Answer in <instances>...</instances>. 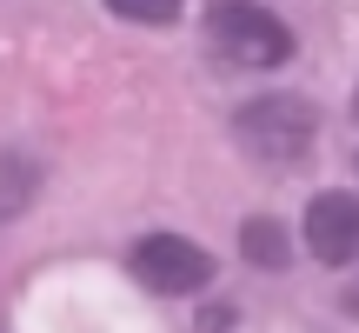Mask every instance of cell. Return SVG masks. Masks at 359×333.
I'll return each instance as SVG.
<instances>
[{"mask_svg":"<svg viewBox=\"0 0 359 333\" xmlns=\"http://www.w3.org/2000/svg\"><path fill=\"white\" fill-rule=\"evenodd\" d=\"M233 133H240V147L253 160L299 166L313 154V141H320V114H313V100H299V93H259V100H246L240 114H233Z\"/></svg>","mask_w":359,"mask_h":333,"instance_id":"6da1fadb","label":"cell"},{"mask_svg":"<svg viewBox=\"0 0 359 333\" xmlns=\"http://www.w3.org/2000/svg\"><path fill=\"white\" fill-rule=\"evenodd\" d=\"M206 34H213V47L233 67H253V74L293 60V27L280 13H266L259 0H213L206 7Z\"/></svg>","mask_w":359,"mask_h":333,"instance_id":"7a4b0ae2","label":"cell"},{"mask_svg":"<svg viewBox=\"0 0 359 333\" xmlns=\"http://www.w3.org/2000/svg\"><path fill=\"white\" fill-rule=\"evenodd\" d=\"M127 267L147 294H200L213 280V254L200 240H187V233H147L127 254Z\"/></svg>","mask_w":359,"mask_h":333,"instance_id":"3957f363","label":"cell"},{"mask_svg":"<svg viewBox=\"0 0 359 333\" xmlns=\"http://www.w3.org/2000/svg\"><path fill=\"white\" fill-rule=\"evenodd\" d=\"M306 254L326 267L359 260V193H320L306 200Z\"/></svg>","mask_w":359,"mask_h":333,"instance_id":"277c9868","label":"cell"},{"mask_svg":"<svg viewBox=\"0 0 359 333\" xmlns=\"http://www.w3.org/2000/svg\"><path fill=\"white\" fill-rule=\"evenodd\" d=\"M40 193V166L20 154V147H0V220L27 214V200Z\"/></svg>","mask_w":359,"mask_h":333,"instance_id":"5b68a950","label":"cell"},{"mask_svg":"<svg viewBox=\"0 0 359 333\" xmlns=\"http://www.w3.org/2000/svg\"><path fill=\"white\" fill-rule=\"evenodd\" d=\"M240 254L253 260V267H286V260H293V240H286V227L280 220H246L240 227Z\"/></svg>","mask_w":359,"mask_h":333,"instance_id":"8992f818","label":"cell"},{"mask_svg":"<svg viewBox=\"0 0 359 333\" xmlns=\"http://www.w3.org/2000/svg\"><path fill=\"white\" fill-rule=\"evenodd\" d=\"M180 7H187V0H107V13L140 20V27H167V20H180Z\"/></svg>","mask_w":359,"mask_h":333,"instance_id":"52a82bcc","label":"cell"},{"mask_svg":"<svg viewBox=\"0 0 359 333\" xmlns=\"http://www.w3.org/2000/svg\"><path fill=\"white\" fill-rule=\"evenodd\" d=\"M346 313H353V320H359V280L346 287Z\"/></svg>","mask_w":359,"mask_h":333,"instance_id":"ba28073f","label":"cell"},{"mask_svg":"<svg viewBox=\"0 0 359 333\" xmlns=\"http://www.w3.org/2000/svg\"><path fill=\"white\" fill-rule=\"evenodd\" d=\"M353 114H359V93H353Z\"/></svg>","mask_w":359,"mask_h":333,"instance_id":"9c48e42d","label":"cell"}]
</instances>
